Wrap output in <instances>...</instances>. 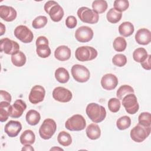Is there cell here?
<instances>
[{
  "mask_svg": "<svg viewBox=\"0 0 151 151\" xmlns=\"http://www.w3.org/2000/svg\"><path fill=\"white\" fill-rule=\"evenodd\" d=\"M86 112L88 117L94 123H100L106 116L105 108L96 103H91L87 106Z\"/></svg>",
  "mask_w": 151,
  "mask_h": 151,
  "instance_id": "1",
  "label": "cell"
},
{
  "mask_svg": "<svg viewBox=\"0 0 151 151\" xmlns=\"http://www.w3.org/2000/svg\"><path fill=\"white\" fill-rule=\"evenodd\" d=\"M44 8L54 22L60 21L64 17V12L63 8L54 1H47L45 4Z\"/></svg>",
  "mask_w": 151,
  "mask_h": 151,
  "instance_id": "2",
  "label": "cell"
},
{
  "mask_svg": "<svg viewBox=\"0 0 151 151\" xmlns=\"http://www.w3.org/2000/svg\"><path fill=\"white\" fill-rule=\"evenodd\" d=\"M97 51L90 46L78 47L75 52L76 58L80 61H87L94 60L97 56Z\"/></svg>",
  "mask_w": 151,
  "mask_h": 151,
  "instance_id": "3",
  "label": "cell"
},
{
  "mask_svg": "<svg viewBox=\"0 0 151 151\" xmlns=\"http://www.w3.org/2000/svg\"><path fill=\"white\" fill-rule=\"evenodd\" d=\"M150 131V126H145L138 123L131 130L130 137L135 142L141 143L149 136Z\"/></svg>",
  "mask_w": 151,
  "mask_h": 151,
  "instance_id": "4",
  "label": "cell"
},
{
  "mask_svg": "<svg viewBox=\"0 0 151 151\" xmlns=\"http://www.w3.org/2000/svg\"><path fill=\"white\" fill-rule=\"evenodd\" d=\"M56 129L57 124L52 119H46L39 129V134L42 139L48 140L54 134Z\"/></svg>",
  "mask_w": 151,
  "mask_h": 151,
  "instance_id": "5",
  "label": "cell"
},
{
  "mask_svg": "<svg viewBox=\"0 0 151 151\" xmlns=\"http://www.w3.org/2000/svg\"><path fill=\"white\" fill-rule=\"evenodd\" d=\"M86 126V120L81 114H74L68 118L65 123V127L70 131H80Z\"/></svg>",
  "mask_w": 151,
  "mask_h": 151,
  "instance_id": "6",
  "label": "cell"
},
{
  "mask_svg": "<svg viewBox=\"0 0 151 151\" xmlns=\"http://www.w3.org/2000/svg\"><path fill=\"white\" fill-rule=\"evenodd\" d=\"M77 14L80 19L83 22L94 24L99 21V14L88 7L82 6L80 8Z\"/></svg>",
  "mask_w": 151,
  "mask_h": 151,
  "instance_id": "7",
  "label": "cell"
},
{
  "mask_svg": "<svg viewBox=\"0 0 151 151\" xmlns=\"http://www.w3.org/2000/svg\"><path fill=\"white\" fill-rule=\"evenodd\" d=\"M71 71L74 79L79 83L87 81L90 77V71L83 65H74L71 68Z\"/></svg>",
  "mask_w": 151,
  "mask_h": 151,
  "instance_id": "8",
  "label": "cell"
},
{
  "mask_svg": "<svg viewBox=\"0 0 151 151\" xmlns=\"http://www.w3.org/2000/svg\"><path fill=\"white\" fill-rule=\"evenodd\" d=\"M122 104L127 113L130 114H135L139 109L137 97L134 93H130L126 95L122 99Z\"/></svg>",
  "mask_w": 151,
  "mask_h": 151,
  "instance_id": "9",
  "label": "cell"
},
{
  "mask_svg": "<svg viewBox=\"0 0 151 151\" xmlns=\"http://www.w3.org/2000/svg\"><path fill=\"white\" fill-rule=\"evenodd\" d=\"M14 35L19 41L24 43H29L34 38L32 32L25 25H20L14 29Z\"/></svg>",
  "mask_w": 151,
  "mask_h": 151,
  "instance_id": "10",
  "label": "cell"
},
{
  "mask_svg": "<svg viewBox=\"0 0 151 151\" xmlns=\"http://www.w3.org/2000/svg\"><path fill=\"white\" fill-rule=\"evenodd\" d=\"M0 48L1 52L9 55H12L19 51V45L18 42L8 38L1 39Z\"/></svg>",
  "mask_w": 151,
  "mask_h": 151,
  "instance_id": "11",
  "label": "cell"
},
{
  "mask_svg": "<svg viewBox=\"0 0 151 151\" xmlns=\"http://www.w3.org/2000/svg\"><path fill=\"white\" fill-rule=\"evenodd\" d=\"M94 35L93 29L87 26H81L75 32L76 39L80 42H87L92 40Z\"/></svg>",
  "mask_w": 151,
  "mask_h": 151,
  "instance_id": "12",
  "label": "cell"
},
{
  "mask_svg": "<svg viewBox=\"0 0 151 151\" xmlns=\"http://www.w3.org/2000/svg\"><path fill=\"white\" fill-rule=\"evenodd\" d=\"M52 97L56 101L62 103L70 101L73 97L72 93L63 87H57L52 91Z\"/></svg>",
  "mask_w": 151,
  "mask_h": 151,
  "instance_id": "13",
  "label": "cell"
},
{
  "mask_svg": "<svg viewBox=\"0 0 151 151\" xmlns=\"http://www.w3.org/2000/svg\"><path fill=\"white\" fill-rule=\"evenodd\" d=\"M45 95V88L40 85L34 86L29 94V101L34 104H38L44 100Z\"/></svg>",
  "mask_w": 151,
  "mask_h": 151,
  "instance_id": "14",
  "label": "cell"
},
{
  "mask_svg": "<svg viewBox=\"0 0 151 151\" xmlns=\"http://www.w3.org/2000/svg\"><path fill=\"white\" fill-rule=\"evenodd\" d=\"M27 108L25 103L21 99L17 100L9 108V116L12 118L20 117Z\"/></svg>",
  "mask_w": 151,
  "mask_h": 151,
  "instance_id": "15",
  "label": "cell"
},
{
  "mask_svg": "<svg viewBox=\"0 0 151 151\" xmlns=\"http://www.w3.org/2000/svg\"><path fill=\"white\" fill-rule=\"evenodd\" d=\"M119 81L117 77L111 73L104 75L101 79V85L102 87L106 90H111L114 89L117 84Z\"/></svg>",
  "mask_w": 151,
  "mask_h": 151,
  "instance_id": "16",
  "label": "cell"
},
{
  "mask_svg": "<svg viewBox=\"0 0 151 151\" xmlns=\"http://www.w3.org/2000/svg\"><path fill=\"white\" fill-rule=\"evenodd\" d=\"M17 16L16 10L10 6H0V17L6 22H11L15 19Z\"/></svg>",
  "mask_w": 151,
  "mask_h": 151,
  "instance_id": "17",
  "label": "cell"
},
{
  "mask_svg": "<svg viewBox=\"0 0 151 151\" xmlns=\"http://www.w3.org/2000/svg\"><path fill=\"white\" fill-rule=\"evenodd\" d=\"M22 129V124L18 121L10 120L5 126L4 130L9 137H15Z\"/></svg>",
  "mask_w": 151,
  "mask_h": 151,
  "instance_id": "18",
  "label": "cell"
},
{
  "mask_svg": "<svg viewBox=\"0 0 151 151\" xmlns=\"http://www.w3.org/2000/svg\"><path fill=\"white\" fill-rule=\"evenodd\" d=\"M136 41L140 45H147L151 41V32L146 28L139 29L135 34Z\"/></svg>",
  "mask_w": 151,
  "mask_h": 151,
  "instance_id": "19",
  "label": "cell"
},
{
  "mask_svg": "<svg viewBox=\"0 0 151 151\" xmlns=\"http://www.w3.org/2000/svg\"><path fill=\"white\" fill-rule=\"evenodd\" d=\"M71 50L66 45L58 47L54 51L55 58L61 61H64L70 59L71 57Z\"/></svg>",
  "mask_w": 151,
  "mask_h": 151,
  "instance_id": "20",
  "label": "cell"
},
{
  "mask_svg": "<svg viewBox=\"0 0 151 151\" xmlns=\"http://www.w3.org/2000/svg\"><path fill=\"white\" fill-rule=\"evenodd\" d=\"M87 136L91 140H96L101 136V130L98 124L96 123L90 124L86 130Z\"/></svg>",
  "mask_w": 151,
  "mask_h": 151,
  "instance_id": "21",
  "label": "cell"
},
{
  "mask_svg": "<svg viewBox=\"0 0 151 151\" xmlns=\"http://www.w3.org/2000/svg\"><path fill=\"white\" fill-rule=\"evenodd\" d=\"M134 31V28L130 22L126 21L122 23L119 27V34L125 37H127L133 34Z\"/></svg>",
  "mask_w": 151,
  "mask_h": 151,
  "instance_id": "22",
  "label": "cell"
},
{
  "mask_svg": "<svg viewBox=\"0 0 151 151\" xmlns=\"http://www.w3.org/2000/svg\"><path fill=\"white\" fill-rule=\"evenodd\" d=\"M19 140L23 145H32L35 142V135L32 130H26L21 134Z\"/></svg>",
  "mask_w": 151,
  "mask_h": 151,
  "instance_id": "23",
  "label": "cell"
},
{
  "mask_svg": "<svg viewBox=\"0 0 151 151\" xmlns=\"http://www.w3.org/2000/svg\"><path fill=\"white\" fill-rule=\"evenodd\" d=\"M25 119L28 124L31 126H35L39 123L41 119V116L37 110L32 109L27 113Z\"/></svg>",
  "mask_w": 151,
  "mask_h": 151,
  "instance_id": "24",
  "label": "cell"
},
{
  "mask_svg": "<svg viewBox=\"0 0 151 151\" xmlns=\"http://www.w3.org/2000/svg\"><path fill=\"white\" fill-rule=\"evenodd\" d=\"M55 78L60 83H66L70 79L68 71L64 67H59L55 71Z\"/></svg>",
  "mask_w": 151,
  "mask_h": 151,
  "instance_id": "25",
  "label": "cell"
},
{
  "mask_svg": "<svg viewBox=\"0 0 151 151\" xmlns=\"http://www.w3.org/2000/svg\"><path fill=\"white\" fill-rule=\"evenodd\" d=\"M11 61L12 63L16 67L23 66L27 61V58L24 53L21 51L11 55Z\"/></svg>",
  "mask_w": 151,
  "mask_h": 151,
  "instance_id": "26",
  "label": "cell"
},
{
  "mask_svg": "<svg viewBox=\"0 0 151 151\" xmlns=\"http://www.w3.org/2000/svg\"><path fill=\"white\" fill-rule=\"evenodd\" d=\"M122 17V13L116 11L113 8H110L106 14L107 20L112 24H116L120 21Z\"/></svg>",
  "mask_w": 151,
  "mask_h": 151,
  "instance_id": "27",
  "label": "cell"
},
{
  "mask_svg": "<svg viewBox=\"0 0 151 151\" xmlns=\"http://www.w3.org/2000/svg\"><path fill=\"white\" fill-rule=\"evenodd\" d=\"M147 52L144 48H137L133 52V58L137 63H142L147 57Z\"/></svg>",
  "mask_w": 151,
  "mask_h": 151,
  "instance_id": "28",
  "label": "cell"
},
{
  "mask_svg": "<svg viewBox=\"0 0 151 151\" xmlns=\"http://www.w3.org/2000/svg\"><path fill=\"white\" fill-rule=\"evenodd\" d=\"M58 142L63 146H68L72 143L71 135L65 131H61L57 136Z\"/></svg>",
  "mask_w": 151,
  "mask_h": 151,
  "instance_id": "29",
  "label": "cell"
},
{
  "mask_svg": "<svg viewBox=\"0 0 151 151\" xmlns=\"http://www.w3.org/2000/svg\"><path fill=\"white\" fill-rule=\"evenodd\" d=\"M10 106V103L6 101L0 102V121L1 122H6L8 120L9 116V108Z\"/></svg>",
  "mask_w": 151,
  "mask_h": 151,
  "instance_id": "30",
  "label": "cell"
},
{
  "mask_svg": "<svg viewBox=\"0 0 151 151\" xmlns=\"http://www.w3.org/2000/svg\"><path fill=\"white\" fill-rule=\"evenodd\" d=\"M107 6V2L104 0H96L92 3L93 10L97 14L104 12L106 11Z\"/></svg>",
  "mask_w": 151,
  "mask_h": 151,
  "instance_id": "31",
  "label": "cell"
},
{
  "mask_svg": "<svg viewBox=\"0 0 151 151\" xmlns=\"http://www.w3.org/2000/svg\"><path fill=\"white\" fill-rule=\"evenodd\" d=\"M113 46L116 51L122 52L126 50L127 42L126 40L123 37H117L114 40Z\"/></svg>",
  "mask_w": 151,
  "mask_h": 151,
  "instance_id": "32",
  "label": "cell"
},
{
  "mask_svg": "<svg viewBox=\"0 0 151 151\" xmlns=\"http://www.w3.org/2000/svg\"><path fill=\"white\" fill-rule=\"evenodd\" d=\"M134 91L132 87L129 85H123L120 86L116 92V96L117 97V99L119 100H122V99L127 94H130V93H134Z\"/></svg>",
  "mask_w": 151,
  "mask_h": 151,
  "instance_id": "33",
  "label": "cell"
},
{
  "mask_svg": "<svg viewBox=\"0 0 151 151\" xmlns=\"http://www.w3.org/2000/svg\"><path fill=\"white\" fill-rule=\"evenodd\" d=\"M131 125V119L127 116H123L119 118L116 122L117 127L120 130H123L129 128Z\"/></svg>",
  "mask_w": 151,
  "mask_h": 151,
  "instance_id": "34",
  "label": "cell"
},
{
  "mask_svg": "<svg viewBox=\"0 0 151 151\" xmlns=\"http://www.w3.org/2000/svg\"><path fill=\"white\" fill-rule=\"evenodd\" d=\"M36 52L37 55L43 58L48 57L51 54V49L47 44H42L37 46Z\"/></svg>",
  "mask_w": 151,
  "mask_h": 151,
  "instance_id": "35",
  "label": "cell"
},
{
  "mask_svg": "<svg viewBox=\"0 0 151 151\" xmlns=\"http://www.w3.org/2000/svg\"><path fill=\"white\" fill-rule=\"evenodd\" d=\"M48 19L45 16L40 15L36 17L32 22V26L35 29H40L44 27L47 24Z\"/></svg>",
  "mask_w": 151,
  "mask_h": 151,
  "instance_id": "36",
  "label": "cell"
},
{
  "mask_svg": "<svg viewBox=\"0 0 151 151\" xmlns=\"http://www.w3.org/2000/svg\"><path fill=\"white\" fill-rule=\"evenodd\" d=\"M112 63L117 67H122L127 63V58L123 54H117L112 58Z\"/></svg>",
  "mask_w": 151,
  "mask_h": 151,
  "instance_id": "37",
  "label": "cell"
},
{
  "mask_svg": "<svg viewBox=\"0 0 151 151\" xmlns=\"http://www.w3.org/2000/svg\"><path fill=\"white\" fill-rule=\"evenodd\" d=\"M139 123L145 126H150L151 114L149 112H143L138 117Z\"/></svg>",
  "mask_w": 151,
  "mask_h": 151,
  "instance_id": "38",
  "label": "cell"
},
{
  "mask_svg": "<svg viewBox=\"0 0 151 151\" xmlns=\"http://www.w3.org/2000/svg\"><path fill=\"white\" fill-rule=\"evenodd\" d=\"M114 9L119 12L125 11L129 6V2L127 0H116L114 1Z\"/></svg>",
  "mask_w": 151,
  "mask_h": 151,
  "instance_id": "39",
  "label": "cell"
},
{
  "mask_svg": "<svg viewBox=\"0 0 151 151\" xmlns=\"http://www.w3.org/2000/svg\"><path fill=\"white\" fill-rule=\"evenodd\" d=\"M120 101L117 98H111L108 101V107L113 113L117 112L120 108Z\"/></svg>",
  "mask_w": 151,
  "mask_h": 151,
  "instance_id": "40",
  "label": "cell"
},
{
  "mask_svg": "<svg viewBox=\"0 0 151 151\" xmlns=\"http://www.w3.org/2000/svg\"><path fill=\"white\" fill-rule=\"evenodd\" d=\"M77 21L76 18L73 15L68 16L65 19V25L68 28L72 29L76 27Z\"/></svg>",
  "mask_w": 151,
  "mask_h": 151,
  "instance_id": "41",
  "label": "cell"
},
{
  "mask_svg": "<svg viewBox=\"0 0 151 151\" xmlns=\"http://www.w3.org/2000/svg\"><path fill=\"white\" fill-rule=\"evenodd\" d=\"M11 94L4 90H1L0 91V100L1 101H6L8 103H11Z\"/></svg>",
  "mask_w": 151,
  "mask_h": 151,
  "instance_id": "42",
  "label": "cell"
},
{
  "mask_svg": "<svg viewBox=\"0 0 151 151\" xmlns=\"http://www.w3.org/2000/svg\"><path fill=\"white\" fill-rule=\"evenodd\" d=\"M150 57L151 55L150 54H149L147 55V57L146 58V59L143 61L142 63H141V65L142 67L147 70H150L151 69V66H150Z\"/></svg>",
  "mask_w": 151,
  "mask_h": 151,
  "instance_id": "43",
  "label": "cell"
},
{
  "mask_svg": "<svg viewBox=\"0 0 151 151\" xmlns=\"http://www.w3.org/2000/svg\"><path fill=\"white\" fill-rule=\"evenodd\" d=\"M35 44H36V46L42 45V44H47V45H48L49 42H48V40L47 38H46L44 36H40L36 40Z\"/></svg>",
  "mask_w": 151,
  "mask_h": 151,
  "instance_id": "44",
  "label": "cell"
},
{
  "mask_svg": "<svg viewBox=\"0 0 151 151\" xmlns=\"http://www.w3.org/2000/svg\"><path fill=\"white\" fill-rule=\"evenodd\" d=\"M22 150H34V148L30 145H25L21 149Z\"/></svg>",
  "mask_w": 151,
  "mask_h": 151,
  "instance_id": "45",
  "label": "cell"
},
{
  "mask_svg": "<svg viewBox=\"0 0 151 151\" xmlns=\"http://www.w3.org/2000/svg\"><path fill=\"white\" fill-rule=\"evenodd\" d=\"M0 25H1V34H0V35H2L5 32V26L2 22H0Z\"/></svg>",
  "mask_w": 151,
  "mask_h": 151,
  "instance_id": "46",
  "label": "cell"
},
{
  "mask_svg": "<svg viewBox=\"0 0 151 151\" xmlns=\"http://www.w3.org/2000/svg\"><path fill=\"white\" fill-rule=\"evenodd\" d=\"M63 150V149L60 148V147H52L50 149V150Z\"/></svg>",
  "mask_w": 151,
  "mask_h": 151,
  "instance_id": "47",
  "label": "cell"
}]
</instances>
